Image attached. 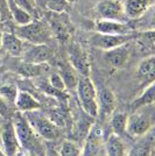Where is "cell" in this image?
Listing matches in <instances>:
<instances>
[{
    "label": "cell",
    "instance_id": "cell-1",
    "mask_svg": "<svg viewBox=\"0 0 155 156\" xmlns=\"http://www.w3.org/2000/svg\"><path fill=\"white\" fill-rule=\"evenodd\" d=\"M14 34L31 44H47L52 37L50 26L38 19H33L26 25L16 26Z\"/></svg>",
    "mask_w": 155,
    "mask_h": 156
},
{
    "label": "cell",
    "instance_id": "cell-2",
    "mask_svg": "<svg viewBox=\"0 0 155 156\" xmlns=\"http://www.w3.org/2000/svg\"><path fill=\"white\" fill-rule=\"evenodd\" d=\"M153 105L145 106L134 111L132 115H128L126 132L131 136L139 137L143 136L153 128Z\"/></svg>",
    "mask_w": 155,
    "mask_h": 156
},
{
    "label": "cell",
    "instance_id": "cell-3",
    "mask_svg": "<svg viewBox=\"0 0 155 156\" xmlns=\"http://www.w3.org/2000/svg\"><path fill=\"white\" fill-rule=\"evenodd\" d=\"M77 94L79 104L86 115L90 118L98 117V103H97V90L92 83L90 77L79 76L77 83Z\"/></svg>",
    "mask_w": 155,
    "mask_h": 156
},
{
    "label": "cell",
    "instance_id": "cell-4",
    "mask_svg": "<svg viewBox=\"0 0 155 156\" xmlns=\"http://www.w3.org/2000/svg\"><path fill=\"white\" fill-rule=\"evenodd\" d=\"M38 111L39 110L29 111V112H26V114H25L27 121L29 122L31 127L35 132V134L47 141H54V140L58 139L59 134H61L59 127L54 125L49 120V118L43 117Z\"/></svg>",
    "mask_w": 155,
    "mask_h": 156
},
{
    "label": "cell",
    "instance_id": "cell-5",
    "mask_svg": "<svg viewBox=\"0 0 155 156\" xmlns=\"http://www.w3.org/2000/svg\"><path fill=\"white\" fill-rule=\"evenodd\" d=\"M14 125V129L16 133V136L20 142V146H23L25 148L31 150L36 149V134L31 127L29 122L27 121L25 115H15L14 120H12Z\"/></svg>",
    "mask_w": 155,
    "mask_h": 156
},
{
    "label": "cell",
    "instance_id": "cell-6",
    "mask_svg": "<svg viewBox=\"0 0 155 156\" xmlns=\"http://www.w3.org/2000/svg\"><path fill=\"white\" fill-rule=\"evenodd\" d=\"M96 13L100 20H116L126 22L127 19L121 0H102L96 7Z\"/></svg>",
    "mask_w": 155,
    "mask_h": 156
},
{
    "label": "cell",
    "instance_id": "cell-7",
    "mask_svg": "<svg viewBox=\"0 0 155 156\" xmlns=\"http://www.w3.org/2000/svg\"><path fill=\"white\" fill-rule=\"evenodd\" d=\"M135 34H125V35H111V34H100L96 33L90 40V43L93 47L102 50H110L112 48L121 46L124 43L131 42L133 39H135Z\"/></svg>",
    "mask_w": 155,
    "mask_h": 156
},
{
    "label": "cell",
    "instance_id": "cell-8",
    "mask_svg": "<svg viewBox=\"0 0 155 156\" xmlns=\"http://www.w3.org/2000/svg\"><path fill=\"white\" fill-rule=\"evenodd\" d=\"M131 43L127 42L110 50H105L104 59L106 64L110 65L112 69H120L127 63L131 55Z\"/></svg>",
    "mask_w": 155,
    "mask_h": 156
},
{
    "label": "cell",
    "instance_id": "cell-9",
    "mask_svg": "<svg viewBox=\"0 0 155 156\" xmlns=\"http://www.w3.org/2000/svg\"><path fill=\"white\" fill-rule=\"evenodd\" d=\"M69 57H70V64L77 71L79 76L90 77L89 57H88L86 52L78 44H71L69 47Z\"/></svg>",
    "mask_w": 155,
    "mask_h": 156
},
{
    "label": "cell",
    "instance_id": "cell-10",
    "mask_svg": "<svg viewBox=\"0 0 155 156\" xmlns=\"http://www.w3.org/2000/svg\"><path fill=\"white\" fill-rule=\"evenodd\" d=\"M83 156H106L105 143L103 142L100 130L97 128L89 130L83 148Z\"/></svg>",
    "mask_w": 155,
    "mask_h": 156
},
{
    "label": "cell",
    "instance_id": "cell-11",
    "mask_svg": "<svg viewBox=\"0 0 155 156\" xmlns=\"http://www.w3.org/2000/svg\"><path fill=\"white\" fill-rule=\"evenodd\" d=\"M1 142L5 149L6 156H16L20 148V142L14 129L12 120H7L1 130Z\"/></svg>",
    "mask_w": 155,
    "mask_h": 156
},
{
    "label": "cell",
    "instance_id": "cell-12",
    "mask_svg": "<svg viewBox=\"0 0 155 156\" xmlns=\"http://www.w3.org/2000/svg\"><path fill=\"white\" fill-rule=\"evenodd\" d=\"M52 57V50L48 44H32L25 49L22 54V61L28 63H47Z\"/></svg>",
    "mask_w": 155,
    "mask_h": 156
},
{
    "label": "cell",
    "instance_id": "cell-13",
    "mask_svg": "<svg viewBox=\"0 0 155 156\" xmlns=\"http://www.w3.org/2000/svg\"><path fill=\"white\" fill-rule=\"evenodd\" d=\"M95 30L100 34L111 35H125L132 33V27L127 22H120L116 20H98L95 23Z\"/></svg>",
    "mask_w": 155,
    "mask_h": 156
},
{
    "label": "cell",
    "instance_id": "cell-14",
    "mask_svg": "<svg viewBox=\"0 0 155 156\" xmlns=\"http://www.w3.org/2000/svg\"><path fill=\"white\" fill-rule=\"evenodd\" d=\"M98 115L100 119H106L116 111V97L110 89L103 87L97 92Z\"/></svg>",
    "mask_w": 155,
    "mask_h": 156
},
{
    "label": "cell",
    "instance_id": "cell-15",
    "mask_svg": "<svg viewBox=\"0 0 155 156\" xmlns=\"http://www.w3.org/2000/svg\"><path fill=\"white\" fill-rule=\"evenodd\" d=\"M1 48L4 51L13 57H20L25 51V41L18 37L14 33H2L1 35Z\"/></svg>",
    "mask_w": 155,
    "mask_h": 156
},
{
    "label": "cell",
    "instance_id": "cell-16",
    "mask_svg": "<svg viewBox=\"0 0 155 156\" xmlns=\"http://www.w3.org/2000/svg\"><path fill=\"white\" fill-rule=\"evenodd\" d=\"M14 106L20 111V112H29V111H36L40 110L42 107V104L40 103V100L36 97H34L32 93L28 91H21L18 92V96L15 99Z\"/></svg>",
    "mask_w": 155,
    "mask_h": 156
},
{
    "label": "cell",
    "instance_id": "cell-17",
    "mask_svg": "<svg viewBox=\"0 0 155 156\" xmlns=\"http://www.w3.org/2000/svg\"><path fill=\"white\" fill-rule=\"evenodd\" d=\"M16 71L20 76L23 78H38L42 77L43 75L49 72V65L47 63H28V62H21L16 66Z\"/></svg>",
    "mask_w": 155,
    "mask_h": 156
},
{
    "label": "cell",
    "instance_id": "cell-18",
    "mask_svg": "<svg viewBox=\"0 0 155 156\" xmlns=\"http://www.w3.org/2000/svg\"><path fill=\"white\" fill-rule=\"evenodd\" d=\"M138 77L146 85L154 83L155 78V57L154 55H149L143 58L138 66Z\"/></svg>",
    "mask_w": 155,
    "mask_h": 156
},
{
    "label": "cell",
    "instance_id": "cell-19",
    "mask_svg": "<svg viewBox=\"0 0 155 156\" xmlns=\"http://www.w3.org/2000/svg\"><path fill=\"white\" fill-rule=\"evenodd\" d=\"M153 146H154L153 132L149 130L146 134V137L136 143L135 146H133L126 156H150L154 153Z\"/></svg>",
    "mask_w": 155,
    "mask_h": 156
},
{
    "label": "cell",
    "instance_id": "cell-20",
    "mask_svg": "<svg viewBox=\"0 0 155 156\" xmlns=\"http://www.w3.org/2000/svg\"><path fill=\"white\" fill-rule=\"evenodd\" d=\"M149 7V0H126L124 4L125 15L128 19L140 18Z\"/></svg>",
    "mask_w": 155,
    "mask_h": 156
},
{
    "label": "cell",
    "instance_id": "cell-21",
    "mask_svg": "<svg viewBox=\"0 0 155 156\" xmlns=\"http://www.w3.org/2000/svg\"><path fill=\"white\" fill-rule=\"evenodd\" d=\"M58 73L62 77L63 82H64L65 89H76L78 83V78L79 75L77 71L72 68V65L70 63H59L58 64Z\"/></svg>",
    "mask_w": 155,
    "mask_h": 156
},
{
    "label": "cell",
    "instance_id": "cell-22",
    "mask_svg": "<svg viewBox=\"0 0 155 156\" xmlns=\"http://www.w3.org/2000/svg\"><path fill=\"white\" fill-rule=\"evenodd\" d=\"M106 156H126V147L121 137L117 134H111L105 142Z\"/></svg>",
    "mask_w": 155,
    "mask_h": 156
},
{
    "label": "cell",
    "instance_id": "cell-23",
    "mask_svg": "<svg viewBox=\"0 0 155 156\" xmlns=\"http://www.w3.org/2000/svg\"><path fill=\"white\" fill-rule=\"evenodd\" d=\"M155 100V85L154 83H150L147 85V87L145 89V91L142 92L139 97L134 99L131 104V108L133 111L141 108L145 106H149V105L154 104Z\"/></svg>",
    "mask_w": 155,
    "mask_h": 156
},
{
    "label": "cell",
    "instance_id": "cell-24",
    "mask_svg": "<svg viewBox=\"0 0 155 156\" xmlns=\"http://www.w3.org/2000/svg\"><path fill=\"white\" fill-rule=\"evenodd\" d=\"M7 7L11 12V15L13 20L15 21V23L18 26H21V25H26L28 22H31L33 20L32 15L28 14L26 11H23L21 7H19L13 0H6Z\"/></svg>",
    "mask_w": 155,
    "mask_h": 156
},
{
    "label": "cell",
    "instance_id": "cell-25",
    "mask_svg": "<svg viewBox=\"0 0 155 156\" xmlns=\"http://www.w3.org/2000/svg\"><path fill=\"white\" fill-rule=\"evenodd\" d=\"M110 118V125L112 130H113V133L117 134V135H119V136L123 135L124 133L126 132L128 115L125 112L118 111V112H113Z\"/></svg>",
    "mask_w": 155,
    "mask_h": 156
},
{
    "label": "cell",
    "instance_id": "cell-26",
    "mask_svg": "<svg viewBox=\"0 0 155 156\" xmlns=\"http://www.w3.org/2000/svg\"><path fill=\"white\" fill-rule=\"evenodd\" d=\"M36 86L41 92H43L47 96H50V97L56 98L57 100L64 103L65 100L68 99V94L65 93L64 91H61V90H57L55 87H52V85L49 84L48 79H40L39 82H36Z\"/></svg>",
    "mask_w": 155,
    "mask_h": 156
},
{
    "label": "cell",
    "instance_id": "cell-27",
    "mask_svg": "<svg viewBox=\"0 0 155 156\" xmlns=\"http://www.w3.org/2000/svg\"><path fill=\"white\" fill-rule=\"evenodd\" d=\"M70 5L67 0H43V6L50 13H65Z\"/></svg>",
    "mask_w": 155,
    "mask_h": 156
},
{
    "label": "cell",
    "instance_id": "cell-28",
    "mask_svg": "<svg viewBox=\"0 0 155 156\" xmlns=\"http://www.w3.org/2000/svg\"><path fill=\"white\" fill-rule=\"evenodd\" d=\"M18 92H19V90L15 85H4L0 87V97L11 106L15 103Z\"/></svg>",
    "mask_w": 155,
    "mask_h": 156
},
{
    "label": "cell",
    "instance_id": "cell-29",
    "mask_svg": "<svg viewBox=\"0 0 155 156\" xmlns=\"http://www.w3.org/2000/svg\"><path fill=\"white\" fill-rule=\"evenodd\" d=\"M59 156H81V148L75 142L67 140L61 146Z\"/></svg>",
    "mask_w": 155,
    "mask_h": 156
},
{
    "label": "cell",
    "instance_id": "cell-30",
    "mask_svg": "<svg viewBox=\"0 0 155 156\" xmlns=\"http://www.w3.org/2000/svg\"><path fill=\"white\" fill-rule=\"evenodd\" d=\"M14 2L21 7L23 11H26L28 14L32 15V18L38 19V7L35 4V0H13Z\"/></svg>",
    "mask_w": 155,
    "mask_h": 156
},
{
    "label": "cell",
    "instance_id": "cell-31",
    "mask_svg": "<svg viewBox=\"0 0 155 156\" xmlns=\"http://www.w3.org/2000/svg\"><path fill=\"white\" fill-rule=\"evenodd\" d=\"M49 120L52 121L54 125H56L57 127H64L67 125V115L62 110L59 108H55V110L50 111L49 113Z\"/></svg>",
    "mask_w": 155,
    "mask_h": 156
},
{
    "label": "cell",
    "instance_id": "cell-32",
    "mask_svg": "<svg viewBox=\"0 0 155 156\" xmlns=\"http://www.w3.org/2000/svg\"><path fill=\"white\" fill-rule=\"evenodd\" d=\"M48 82H49V84L52 85V87H55L57 90H61V91H65L64 82H63V79L59 76L58 72H52V73H50V76L48 78Z\"/></svg>",
    "mask_w": 155,
    "mask_h": 156
},
{
    "label": "cell",
    "instance_id": "cell-33",
    "mask_svg": "<svg viewBox=\"0 0 155 156\" xmlns=\"http://www.w3.org/2000/svg\"><path fill=\"white\" fill-rule=\"evenodd\" d=\"M11 113V110H9V105L7 104L6 101L0 97V115L2 118H7Z\"/></svg>",
    "mask_w": 155,
    "mask_h": 156
},
{
    "label": "cell",
    "instance_id": "cell-34",
    "mask_svg": "<svg viewBox=\"0 0 155 156\" xmlns=\"http://www.w3.org/2000/svg\"><path fill=\"white\" fill-rule=\"evenodd\" d=\"M45 156H59V154H58L55 149H52V148H48V149L45 150Z\"/></svg>",
    "mask_w": 155,
    "mask_h": 156
},
{
    "label": "cell",
    "instance_id": "cell-35",
    "mask_svg": "<svg viewBox=\"0 0 155 156\" xmlns=\"http://www.w3.org/2000/svg\"><path fill=\"white\" fill-rule=\"evenodd\" d=\"M67 1H68V2H69V4H72V2H76V1H77V0H67Z\"/></svg>",
    "mask_w": 155,
    "mask_h": 156
},
{
    "label": "cell",
    "instance_id": "cell-36",
    "mask_svg": "<svg viewBox=\"0 0 155 156\" xmlns=\"http://www.w3.org/2000/svg\"><path fill=\"white\" fill-rule=\"evenodd\" d=\"M1 35H2V33L0 32V46H1Z\"/></svg>",
    "mask_w": 155,
    "mask_h": 156
},
{
    "label": "cell",
    "instance_id": "cell-37",
    "mask_svg": "<svg viewBox=\"0 0 155 156\" xmlns=\"http://www.w3.org/2000/svg\"><path fill=\"white\" fill-rule=\"evenodd\" d=\"M150 156H154V153H153V154H152V155H150Z\"/></svg>",
    "mask_w": 155,
    "mask_h": 156
}]
</instances>
